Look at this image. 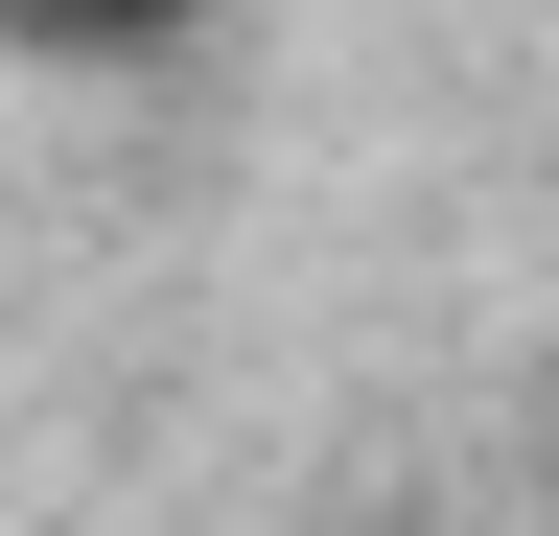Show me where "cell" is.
Segmentation results:
<instances>
[{
    "label": "cell",
    "instance_id": "6da1fadb",
    "mask_svg": "<svg viewBox=\"0 0 559 536\" xmlns=\"http://www.w3.org/2000/svg\"><path fill=\"white\" fill-rule=\"evenodd\" d=\"M187 0H24V47H164Z\"/></svg>",
    "mask_w": 559,
    "mask_h": 536
}]
</instances>
